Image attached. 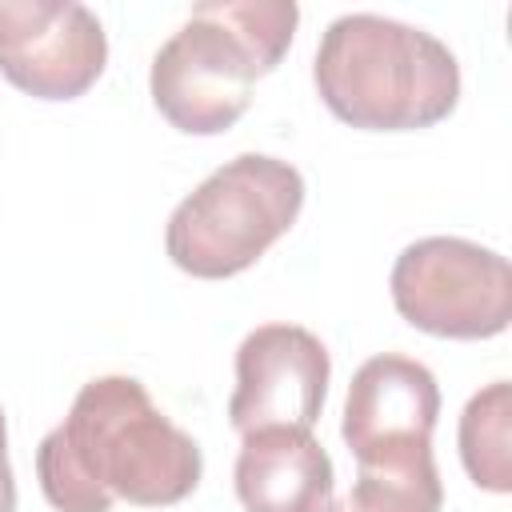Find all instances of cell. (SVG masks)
Instances as JSON below:
<instances>
[{"label": "cell", "instance_id": "6", "mask_svg": "<svg viewBox=\"0 0 512 512\" xmlns=\"http://www.w3.org/2000/svg\"><path fill=\"white\" fill-rule=\"evenodd\" d=\"M108 64V36L80 0H0V76L36 100L84 96Z\"/></svg>", "mask_w": 512, "mask_h": 512}, {"label": "cell", "instance_id": "9", "mask_svg": "<svg viewBox=\"0 0 512 512\" xmlns=\"http://www.w3.org/2000/svg\"><path fill=\"white\" fill-rule=\"evenodd\" d=\"M232 484L244 512H328L336 500L332 460L304 428L248 432L236 452Z\"/></svg>", "mask_w": 512, "mask_h": 512}, {"label": "cell", "instance_id": "7", "mask_svg": "<svg viewBox=\"0 0 512 512\" xmlns=\"http://www.w3.org/2000/svg\"><path fill=\"white\" fill-rule=\"evenodd\" d=\"M332 360L316 332L300 324H260L236 348V388L228 424L248 436L260 428H304L320 420Z\"/></svg>", "mask_w": 512, "mask_h": 512}, {"label": "cell", "instance_id": "5", "mask_svg": "<svg viewBox=\"0 0 512 512\" xmlns=\"http://www.w3.org/2000/svg\"><path fill=\"white\" fill-rule=\"evenodd\" d=\"M396 312L444 340H488L512 320V268L496 248L464 236L412 240L388 276Z\"/></svg>", "mask_w": 512, "mask_h": 512}, {"label": "cell", "instance_id": "1", "mask_svg": "<svg viewBox=\"0 0 512 512\" xmlns=\"http://www.w3.org/2000/svg\"><path fill=\"white\" fill-rule=\"evenodd\" d=\"M36 476L56 512H112L116 500L168 508L196 492L204 452L136 376H96L40 440Z\"/></svg>", "mask_w": 512, "mask_h": 512}, {"label": "cell", "instance_id": "4", "mask_svg": "<svg viewBox=\"0 0 512 512\" xmlns=\"http://www.w3.org/2000/svg\"><path fill=\"white\" fill-rule=\"evenodd\" d=\"M304 176L264 152H240L200 180L168 216L164 252L196 280H228L252 268L300 216Z\"/></svg>", "mask_w": 512, "mask_h": 512}, {"label": "cell", "instance_id": "10", "mask_svg": "<svg viewBox=\"0 0 512 512\" xmlns=\"http://www.w3.org/2000/svg\"><path fill=\"white\" fill-rule=\"evenodd\" d=\"M460 460L476 488L512 492V388L508 380H492L480 388L460 412Z\"/></svg>", "mask_w": 512, "mask_h": 512}, {"label": "cell", "instance_id": "12", "mask_svg": "<svg viewBox=\"0 0 512 512\" xmlns=\"http://www.w3.org/2000/svg\"><path fill=\"white\" fill-rule=\"evenodd\" d=\"M0 512H16V480H12V464H8V424H4V408H0Z\"/></svg>", "mask_w": 512, "mask_h": 512}, {"label": "cell", "instance_id": "2", "mask_svg": "<svg viewBox=\"0 0 512 512\" xmlns=\"http://www.w3.org/2000/svg\"><path fill=\"white\" fill-rule=\"evenodd\" d=\"M292 0H208L160 44L148 72L156 112L188 136L228 132L252 104V84L292 48Z\"/></svg>", "mask_w": 512, "mask_h": 512}, {"label": "cell", "instance_id": "11", "mask_svg": "<svg viewBox=\"0 0 512 512\" xmlns=\"http://www.w3.org/2000/svg\"><path fill=\"white\" fill-rule=\"evenodd\" d=\"M444 484L436 472V456L412 460H384V464H356L352 488L332 500L328 512H440Z\"/></svg>", "mask_w": 512, "mask_h": 512}, {"label": "cell", "instance_id": "8", "mask_svg": "<svg viewBox=\"0 0 512 512\" xmlns=\"http://www.w3.org/2000/svg\"><path fill=\"white\" fill-rule=\"evenodd\" d=\"M436 416H440L436 376L412 356L384 352L356 368L344 400L340 436L356 464L412 460L432 452Z\"/></svg>", "mask_w": 512, "mask_h": 512}, {"label": "cell", "instance_id": "3", "mask_svg": "<svg viewBox=\"0 0 512 512\" xmlns=\"http://www.w3.org/2000/svg\"><path fill=\"white\" fill-rule=\"evenodd\" d=\"M312 80L324 108L364 132H416L460 104V64L432 32L376 16H336L316 48Z\"/></svg>", "mask_w": 512, "mask_h": 512}]
</instances>
